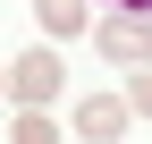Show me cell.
I'll return each mask as SVG.
<instances>
[{
    "label": "cell",
    "mask_w": 152,
    "mask_h": 144,
    "mask_svg": "<svg viewBox=\"0 0 152 144\" xmlns=\"http://www.w3.org/2000/svg\"><path fill=\"white\" fill-rule=\"evenodd\" d=\"M0 93H9V68H0Z\"/></svg>",
    "instance_id": "ba28073f"
},
{
    "label": "cell",
    "mask_w": 152,
    "mask_h": 144,
    "mask_svg": "<svg viewBox=\"0 0 152 144\" xmlns=\"http://www.w3.org/2000/svg\"><path fill=\"white\" fill-rule=\"evenodd\" d=\"M102 60H118V68H152V9H118L102 26Z\"/></svg>",
    "instance_id": "6da1fadb"
},
{
    "label": "cell",
    "mask_w": 152,
    "mask_h": 144,
    "mask_svg": "<svg viewBox=\"0 0 152 144\" xmlns=\"http://www.w3.org/2000/svg\"><path fill=\"white\" fill-rule=\"evenodd\" d=\"M127 110H144V119H152V68H135V93H127Z\"/></svg>",
    "instance_id": "8992f818"
},
{
    "label": "cell",
    "mask_w": 152,
    "mask_h": 144,
    "mask_svg": "<svg viewBox=\"0 0 152 144\" xmlns=\"http://www.w3.org/2000/svg\"><path fill=\"white\" fill-rule=\"evenodd\" d=\"M59 85H68L59 51H17V68H9V93H17V102H51Z\"/></svg>",
    "instance_id": "7a4b0ae2"
},
{
    "label": "cell",
    "mask_w": 152,
    "mask_h": 144,
    "mask_svg": "<svg viewBox=\"0 0 152 144\" xmlns=\"http://www.w3.org/2000/svg\"><path fill=\"white\" fill-rule=\"evenodd\" d=\"M9 136L17 144H59V119L51 110H9Z\"/></svg>",
    "instance_id": "5b68a950"
},
{
    "label": "cell",
    "mask_w": 152,
    "mask_h": 144,
    "mask_svg": "<svg viewBox=\"0 0 152 144\" xmlns=\"http://www.w3.org/2000/svg\"><path fill=\"white\" fill-rule=\"evenodd\" d=\"M127 127H135V110H127V102H110V93H85V102H76V136L110 144V136H127Z\"/></svg>",
    "instance_id": "3957f363"
},
{
    "label": "cell",
    "mask_w": 152,
    "mask_h": 144,
    "mask_svg": "<svg viewBox=\"0 0 152 144\" xmlns=\"http://www.w3.org/2000/svg\"><path fill=\"white\" fill-rule=\"evenodd\" d=\"M42 34H85V0H34Z\"/></svg>",
    "instance_id": "277c9868"
},
{
    "label": "cell",
    "mask_w": 152,
    "mask_h": 144,
    "mask_svg": "<svg viewBox=\"0 0 152 144\" xmlns=\"http://www.w3.org/2000/svg\"><path fill=\"white\" fill-rule=\"evenodd\" d=\"M118 9H152V0H118Z\"/></svg>",
    "instance_id": "52a82bcc"
}]
</instances>
